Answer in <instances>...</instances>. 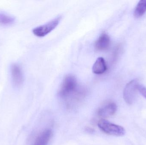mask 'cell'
I'll list each match as a JSON object with an SVG mask.
<instances>
[{"mask_svg":"<svg viewBox=\"0 0 146 145\" xmlns=\"http://www.w3.org/2000/svg\"><path fill=\"white\" fill-rule=\"evenodd\" d=\"M15 18L3 12H0V24L2 25H9L13 24Z\"/></svg>","mask_w":146,"mask_h":145,"instance_id":"cell-11","label":"cell"},{"mask_svg":"<svg viewBox=\"0 0 146 145\" xmlns=\"http://www.w3.org/2000/svg\"><path fill=\"white\" fill-rule=\"evenodd\" d=\"M117 106L113 102H107L99 109L98 115L103 118L111 117L115 115L117 110Z\"/></svg>","mask_w":146,"mask_h":145,"instance_id":"cell-5","label":"cell"},{"mask_svg":"<svg viewBox=\"0 0 146 145\" xmlns=\"http://www.w3.org/2000/svg\"><path fill=\"white\" fill-rule=\"evenodd\" d=\"M77 89L76 78L73 75H67L61 84L59 94L61 98L68 99L73 95Z\"/></svg>","mask_w":146,"mask_h":145,"instance_id":"cell-1","label":"cell"},{"mask_svg":"<svg viewBox=\"0 0 146 145\" xmlns=\"http://www.w3.org/2000/svg\"><path fill=\"white\" fill-rule=\"evenodd\" d=\"M139 81L135 79L132 80L126 85L123 91V97L128 104H132L135 100L138 94Z\"/></svg>","mask_w":146,"mask_h":145,"instance_id":"cell-3","label":"cell"},{"mask_svg":"<svg viewBox=\"0 0 146 145\" xmlns=\"http://www.w3.org/2000/svg\"><path fill=\"white\" fill-rule=\"evenodd\" d=\"M138 92L146 99V87L142 84L139 83L138 86Z\"/></svg>","mask_w":146,"mask_h":145,"instance_id":"cell-12","label":"cell"},{"mask_svg":"<svg viewBox=\"0 0 146 145\" xmlns=\"http://www.w3.org/2000/svg\"><path fill=\"white\" fill-rule=\"evenodd\" d=\"M98 125L102 132L109 135L121 137L126 133L125 129L121 126L111 123L104 119L99 121Z\"/></svg>","mask_w":146,"mask_h":145,"instance_id":"cell-2","label":"cell"},{"mask_svg":"<svg viewBox=\"0 0 146 145\" xmlns=\"http://www.w3.org/2000/svg\"><path fill=\"white\" fill-rule=\"evenodd\" d=\"M50 129L44 130L41 133L36 139L34 145H48L52 136Z\"/></svg>","mask_w":146,"mask_h":145,"instance_id":"cell-8","label":"cell"},{"mask_svg":"<svg viewBox=\"0 0 146 145\" xmlns=\"http://www.w3.org/2000/svg\"><path fill=\"white\" fill-rule=\"evenodd\" d=\"M61 17H59L45 24L38 26L33 30V34L38 37H43L53 31L59 24Z\"/></svg>","mask_w":146,"mask_h":145,"instance_id":"cell-4","label":"cell"},{"mask_svg":"<svg viewBox=\"0 0 146 145\" xmlns=\"http://www.w3.org/2000/svg\"><path fill=\"white\" fill-rule=\"evenodd\" d=\"M107 69V65L104 59L102 57H99L94 64L92 71L94 74L100 75L104 73Z\"/></svg>","mask_w":146,"mask_h":145,"instance_id":"cell-9","label":"cell"},{"mask_svg":"<svg viewBox=\"0 0 146 145\" xmlns=\"http://www.w3.org/2000/svg\"><path fill=\"white\" fill-rule=\"evenodd\" d=\"M110 44V37L105 33H103L100 36L94 44L95 49L98 51H104L108 49Z\"/></svg>","mask_w":146,"mask_h":145,"instance_id":"cell-7","label":"cell"},{"mask_svg":"<svg viewBox=\"0 0 146 145\" xmlns=\"http://www.w3.org/2000/svg\"><path fill=\"white\" fill-rule=\"evenodd\" d=\"M11 71L13 83L16 87H19L23 82V73L20 66L17 64H13Z\"/></svg>","mask_w":146,"mask_h":145,"instance_id":"cell-6","label":"cell"},{"mask_svg":"<svg viewBox=\"0 0 146 145\" xmlns=\"http://www.w3.org/2000/svg\"><path fill=\"white\" fill-rule=\"evenodd\" d=\"M146 11V0H141L135 7L134 15L136 18L141 17Z\"/></svg>","mask_w":146,"mask_h":145,"instance_id":"cell-10","label":"cell"}]
</instances>
